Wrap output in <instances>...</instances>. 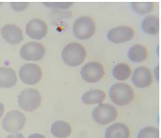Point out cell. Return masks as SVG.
I'll use <instances>...</instances> for the list:
<instances>
[{
	"label": "cell",
	"mask_w": 161,
	"mask_h": 138,
	"mask_svg": "<svg viewBox=\"0 0 161 138\" xmlns=\"http://www.w3.org/2000/svg\"><path fill=\"white\" fill-rule=\"evenodd\" d=\"M46 54V49L41 43L31 41L25 43L20 48V54L26 61L42 60Z\"/></svg>",
	"instance_id": "ba28073f"
},
{
	"label": "cell",
	"mask_w": 161,
	"mask_h": 138,
	"mask_svg": "<svg viewBox=\"0 0 161 138\" xmlns=\"http://www.w3.org/2000/svg\"><path fill=\"white\" fill-rule=\"evenodd\" d=\"M130 135V130L126 124L116 123L106 129L104 138H129Z\"/></svg>",
	"instance_id": "5bb4252c"
},
{
	"label": "cell",
	"mask_w": 161,
	"mask_h": 138,
	"mask_svg": "<svg viewBox=\"0 0 161 138\" xmlns=\"http://www.w3.org/2000/svg\"><path fill=\"white\" fill-rule=\"evenodd\" d=\"M1 33L3 39L11 45H16L23 40L22 30L15 25L8 24L4 25L2 29Z\"/></svg>",
	"instance_id": "4fadbf2b"
},
{
	"label": "cell",
	"mask_w": 161,
	"mask_h": 138,
	"mask_svg": "<svg viewBox=\"0 0 161 138\" xmlns=\"http://www.w3.org/2000/svg\"><path fill=\"white\" fill-rule=\"evenodd\" d=\"M6 138H25V137L22 133H11V134L8 135Z\"/></svg>",
	"instance_id": "d4e9b609"
},
{
	"label": "cell",
	"mask_w": 161,
	"mask_h": 138,
	"mask_svg": "<svg viewBox=\"0 0 161 138\" xmlns=\"http://www.w3.org/2000/svg\"><path fill=\"white\" fill-rule=\"evenodd\" d=\"M45 6L48 8H58V9H67L73 5L72 2H48L44 3Z\"/></svg>",
	"instance_id": "603a6c76"
},
{
	"label": "cell",
	"mask_w": 161,
	"mask_h": 138,
	"mask_svg": "<svg viewBox=\"0 0 161 138\" xmlns=\"http://www.w3.org/2000/svg\"><path fill=\"white\" fill-rule=\"evenodd\" d=\"M133 10L140 15L146 14L153 10L154 3L153 2H132Z\"/></svg>",
	"instance_id": "44dd1931"
},
{
	"label": "cell",
	"mask_w": 161,
	"mask_h": 138,
	"mask_svg": "<svg viewBox=\"0 0 161 138\" xmlns=\"http://www.w3.org/2000/svg\"><path fill=\"white\" fill-rule=\"evenodd\" d=\"M25 123V115L19 110H14L5 115L2 121V126L6 132L16 133L23 129Z\"/></svg>",
	"instance_id": "8992f818"
},
{
	"label": "cell",
	"mask_w": 161,
	"mask_h": 138,
	"mask_svg": "<svg viewBox=\"0 0 161 138\" xmlns=\"http://www.w3.org/2000/svg\"><path fill=\"white\" fill-rule=\"evenodd\" d=\"M19 77L25 84L35 85L41 80L42 71L37 64L27 63L21 66L19 70Z\"/></svg>",
	"instance_id": "9c48e42d"
},
{
	"label": "cell",
	"mask_w": 161,
	"mask_h": 138,
	"mask_svg": "<svg viewBox=\"0 0 161 138\" xmlns=\"http://www.w3.org/2000/svg\"><path fill=\"white\" fill-rule=\"evenodd\" d=\"M142 30L146 34L156 35L159 31L158 17L154 15L146 16L143 20L142 24Z\"/></svg>",
	"instance_id": "d6986e66"
},
{
	"label": "cell",
	"mask_w": 161,
	"mask_h": 138,
	"mask_svg": "<svg viewBox=\"0 0 161 138\" xmlns=\"http://www.w3.org/2000/svg\"><path fill=\"white\" fill-rule=\"evenodd\" d=\"M134 35L133 29L127 26H119L111 29L107 37L111 42L114 43H121L130 41Z\"/></svg>",
	"instance_id": "8fae6325"
},
{
	"label": "cell",
	"mask_w": 161,
	"mask_h": 138,
	"mask_svg": "<svg viewBox=\"0 0 161 138\" xmlns=\"http://www.w3.org/2000/svg\"><path fill=\"white\" fill-rule=\"evenodd\" d=\"M51 133L56 138H67L72 133V127L66 121H57L52 123Z\"/></svg>",
	"instance_id": "2e32d148"
},
{
	"label": "cell",
	"mask_w": 161,
	"mask_h": 138,
	"mask_svg": "<svg viewBox=\"0 0 161 138\" xmlns=\"http://www.w3.org/2000/svg\"><path fill=\"white\" fill-rule=\"evenodd\" d=\"M104 75V68L97 62H89L85 64L80 70V76L87 83H96Z\"/></svg>",
	"instance_id": "52a82bcc"
},
{
	"label": "cell",
	"mask_w": 161,
	"mask_h": 138,
	"mask_svg": "<svg viewBox=\"0 0 161 138\" xmlns=\"http://www.w3.org/2000/svg\"><path fill=\"white\" fill-rule=\"evenodd\" d=\"M17 82L15 71L10 67H0V87L10 88L14 86Z\"/></svg>",
	"instance_id": "9a60e30c"
},
{
	"label": "cell",
	"mask_w": 161,
	"mask_h": 138,
	"mask_svg": "<svg viewBox=\"0 0 161 138\" xmlns=\"http://www.w3.org/2000/svg\"><path fill=\"white\" fill-rule=\"evenodd\" d=\"M4 111H5V106H4V105L2 102H0V119H1V117L3 116Z\"/></svg>",
	"instance_id": "4316f807"
},
{
	"label": "cell",
	"mask_w": 161,
	"mask_h": 138,
	"mask_svg": "<svg viewBox=\"0 0 161 138\" xmlns=\"http://www.w3.org/2000/svg\"><path fill=\"white\" fill-rule=\"evenodd\" d=\"M28 138H46L44 135L40 134V133H33L28 137Z\"/></svg>",
	"instance_id": "484cf974"
},
{
	"label": "cell",
	"mask_w": 161,
	"mask_h": 138,
	"mask_svg": "<svg viewBox=\"0 0 161 138\" xmlns=\"http://www.w3.org/2000/svg\"><path fill=\"white\" fill-rule=\"evenodd\" d=\"M20 107L26 112H33L37 109L42 102L40 93L33 88L26 89L22 91L18 97Z\"/></svg>",
	"instance_id": "3957f363"
},
{
	"label": "cell",
	"mask_w": 161,
	"mask_h": 138,
	"mask_svg": "<svg viewBox=\"0 0 161 138\" xmlns=\"http://www.w3.org/2000/svg\"><path fill=\"white\" fill-rule=\"evenodd\" d=\"M25 31L28 36L35 40H41L47 33V25L45 21L39 19H33L28 22Z\"/></svg>",
	"instance_id": "30bf717a"
},
{
	"label": "cell",
	"mask_w": 161,
	"mask_h": 138,
	"mask_svg": "<svg viewBox=\"0 0 161 138\" xmlns=\"http://www.w3.org/2000/svg\"><path fill=\"white\" fill-rule=\"evenodd\" d=\"M106 93L101 90H92L82 96L81 100L85 104H98L105 100Z\"/></svg>",
	"instance_id": "ac0fdd59"
},
{
	"label": "cell",
	"mask_w": 161,
	"mask_h": 138,
	"mask_svg": "<svg viewBox=\"0 0 161 138\" xmlns=\"http://www.w3.org/2000/svg\"><path fill=\"white\" fill-rule=\"evenodd\" d=\"M137 138H159V130L153 126L144 127L138 133Z\"/></svg>",
	"instance_id": "7402d4cb"
},
{
	"label": "cell",
	"mask_w": 161,
	"mask_h": 138,
	"mask_svg": "<svg viewBox=\"0 0 161 138\" xmlns=\"http://www.w3.org/2000/svg\"><path fill=\"white\" fill-rule=\"evenodd\" d=\"M109 97L114 104L123 106L129 104L133 100L134 91L129 85L125 83H117L110 88Z\"/></svg>",
	"instance_id": "7a4b0ae2"
},
{
	"label": "cell",
	"mask_w": 161,
	"mask_h": 138,
	"mask_svg": "<svg viewBox=\"0 0 161 138\" xmlns=\"http://www.w3.org/2000/svg\"><path fill=\"white\" fill-rule=\"evenodd\" d=\"M1 4H2V3H0V5H1Z\"/></svg>",
	"instance_id": "83f0119b"
},
{
	"label": "cell",
	"mask_w": 161,
	"mask_h": 138,
	"mask_svg": "<svg viewBox=\"0 0 161 138\" xmlns=\"http://www.w3.org/2000/svg\"><path fill=\"white\" fill-rule=\"evenodd\" d=\"M118 116V111L114 106L109 104H100L93 108V121L100 124H108L113 122Z\"/></svg>",
	"instance_id": "5b68a950"
},
{
	"label": "cell",
	"mask_w": 161,
	"mask_h": 138,
	"mask_svg": "<svg viewBox=\"0 0 161 138\" xmlns=\"http://www.w3.org/2000/svg\"><path fill=\"white\" fill-rule=\"evenodd\" d=\"M85 47L79 43H70L64 47L62 58L64 63L69 66H77L81 64L86 58Z\"/></svg>",
	"instance_id": "6da1fadb"
},
{
	"label": "cell",
	"mask_w": 161,
	"mask_h": 138,
	"mask_svg": "<svg viewBox=\"0 0 161 138\" xmlns=\"http://www.w3.org/2000/svg\"><path fill=\"white\" fill-rule=\"evenodd\" d=\"M153 81V76L151 70L146 66H140L133 71L132 82L138 88L149 87Z\"/></svg>",
	"instance_id": "7c38bea8"
},
{
	"label": "cell",
	"mask_w": 161,
	"mask_h": 138,
	"mask_svg": "<svg viewBox=\"0 0 161 138\" xmlns=\"http://www.w3.org/2000/svg\"><path fill=\"white\" fill-rule=\"evenodd\" d=\"M147 54V50L145 46L140 44H136L129 48L128 58L131 61L139 63L146 60Z\"/></svg>",
	"instance_id": "e0dca14e"
},
{
	"label": "cell",
	"mask_w": 161,
	"mask_h": 138,
	"mask_svg": "<svg viewBox=\"0 0 161 138\" xmlns=\"http://www.w3.org/2000/svg\"><path fill=\"white\" fill-rule=\"evenodd\" d=\"M131 70L130 66L125 63H120L116 65L113 69V77L119 81H125L130 77Z\"/></svg>",
	"instance_id": "ffe728a7"
},
{
	"label": "cell",
	"mask_w": 161,
	"mask_h": 138,
	"mask_svg": "<svg viewBox=\"0 0 161 138\" xmlns=\"http://www.w3.org/2000/svg\"><path fill=\"white\" fill-rule=\"evenodd\" d=\"M73 30L74 35L77 39L87 40L94 35L96 24L89 16H80L75 21Z\"/></svg>",
	"instance_id": "277c9868"
},
{
	"label": "cell",
	"mask_w": 161,
	"mask_h": 138,
	"mask_svg": "<svg viewBox=\"0 0 161 138\" xmlns=\"http://www.w3.org/2000/svg\"><path fill=\"white\" fill-rule=\"evenodd\" d=\"M29 3L27 2H12L10 3L12 8L14 11L21 12L28 8Z\"/></svg>",
	"instance_id": "cb8c5ba5"
}]
</instances>
